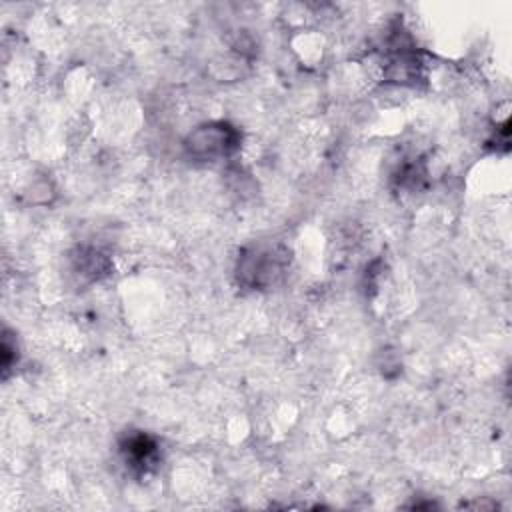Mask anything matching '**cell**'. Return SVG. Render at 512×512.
<instances>
[{
	"label": "cell",
	"mask_w": 512,
	"mask_h": 512,
	"mask_svg": "<svg viewBox=\"0 0 512 512\" xmlns=\"http://www.w3.org/2000/svg\"><path fill=\"white\" fill-rule=\"evenodd\" d=\"M290 264V252L276 242H262L252 244L242 250L238 264H236V278L238 284L262 290L274 286L284 274Z\"/></svg>",
	"instance_id": "1"
},
{
	"label": "cell",
	"mask_w": 512,
	"mask_h": 512,
	"mask_svg": "<svg viewBox=\"0 0 512 512\" xmlns=\"http://www.w3.org/2000/svg\"><path fill=\"white\" fill-rule=\"evenodd\" d=\"M240 132L228 122H208L192 130L184 142L190 158L202 162H214L226 158L240 148Z\"/></svg>",
	"instance_id": "2"
},
{
	"label": "cell",
	"mask_w": 512,
	"mask_h": 512,
	"mask_svg": "<svg viewBox=\"0 0 512 512\" xmlns=\"http://www.w3.org/2000/svg\"><path fill=\"white\" fill-rule=\"evenodd\" d=\"M120 454L124 458V464L134 474H146L150 472L160 458L158 444L152 436L146 432H130L120 442Z\"/></svg>",
	"instance_id": "3"
},
{
	"label": "cell",
	"mask_w": 512,
	"mask_h": 512,
	"mask_svg": "<svg viewBox=\"0 0 512 512\" xmlns=\"http://www.w3.org/2000/svg\"><path fill=\"white\" fill-rule=\"evenodd\" d=\"M76 270L82 276L88 278H100L106 274L108 270V260L98 252V250H80V254L76 256Z\"/></svg>",
	"instance_id": "4"
}]
</instances>
